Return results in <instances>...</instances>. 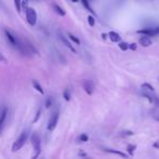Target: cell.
<instances>
[{
    "label": "cell",
    "instance_id": "d6986e66",
    "mask_svg": "<svg viewBox=\"0 0 159 159\" xmlns=\"http://www.w3.org/2000/svg\"><path fill=\"white\" fill-rule=\"evenodd\" d=\"M119 47H120V49H121V50H126V49L129 48V45L126 44V43H120Z\"/></svg>",
    "mask_w": 159,
    "mask_h": 159
},
{
    "label": "cell",
    "instance_id": "7402d4cb",
    "mask_svg": "<svg viewBox=\"0 0 159 159\" xmlns=\"http://www.w3.org/2000/svg\"><path fill=\"white\" fill-rule=\"evenodd\" d=\"M152 97H154V102H155V105H156V107L159 108V98L156 97V96H152Z\"/></svg>",
    "mask_w": 159,
    "mask_h": 159
},
{
    "label": "cell",
    "instance_id": "44dd1931",
    "mask_svg": "<svg viewBox=\"0 0 159 159\" xmlns=\"http://www.w3.org/2000/svg\"><path fill=\"white\" fill-rule=\"evenodd\" d=\"M80 139H81L82 142H87L89 141V136H87L86 134H82L81 136H80Z\"/></svg>",
    "mask_w": 159,
    "mask_h": 159
},
{
    "label": "cell",
    "instance_id": "4fadbf2b",
    "mask_svg": "<svg viewBox=\"0 0 159 159\" xmlns=\"http://www.w3.org/2000/svg\"><path fill=\"white\" fill-rule=\"evenodd\" d=\"M69 37H70V39L72 40L73 43H75L76 45H80L81 44V42H80V39L76 37V36H74L73 34H71V33H69Z\"/></svg>",
    "mask_w": 159,
    "mask_h": 159
},
{
    "label": "cell",
    "instance_id": "4316f807",
    "mask_svg": "<svg viewBox=\"0 0 159 159\" xmlns=\"http://www.w3.org/2000/svg\"><path fill=\"white\" fill-rule=\"evenodd\" d=\"M154 118L157 120V121H159V117H158V116H154Z\"/></svg>",
    "mask_w": 159,
    "mask_h": 159
},
{
    "label": "cell",
    "instance_id": "6da1fadb",
    "mask_svg": "<svg viewBox=\"0 0 159 159\" xmlns=\"http://www.w3.org/2000/svg\"><path fill=\"white\" fill-rule=\"evenodd\" d=\"M27 137H29L27 131H24L23 133H21V135L18 137V139H16L13 143V145H12V152H16V150L21 149V148L24 146L25 142L27 141Z\"/></svg>",
    "mask_w": 159,
    "mask_h": 159
},
{
    "label": "cell",
    "instance_id": "52a82bcc",
    "mask_svg": "<svg viewBox=\"0 0 159 159\" xmlns=\"http://www.w3.org/2000/svg\"><path fill=\"white\" fill-rule=\"evenodd\" d=\"M59 37H60V39L62 40V43H63L64 45H66V47H68L69 49H70L71 51H73V52H76V50H75V48L72 46V44H71L70 42L68 40V38L66 37L64 35H61V34H59Z\"/></svg>",
    "mask_w": 159,
    "mask_h": 159
},
{
    "label": "cell",
    "instance_id": "7c38bea8",
    "mask_svg": "<svg viewBox=\"0 0 159 159\" xmlns=\"http://www.w3.org/2000/svg\"><path fill=\"white\" fill-rule=\"evenodd\" d=\"M53 9H55L56 13L59 14L60 16H66V12H64L63 10H62L58 5H53Z\"/></svg>",
    "mask_w": 159,
    "mask_h": 159
},
{
    "label": "cell",
    "instance_id": "3957f363",
    "mask_svg": "<svg viewBox=\"0 0 159 159\" xmlns=\"http://www.w3.org/2000/svg\"><path fill=\"white\" fill-rule=\"evenodd\" d=\"M58 119H59V112L58 111H55V112L51 115L50 119L48 121V125H47V129L48 131H53L56 129V125L58 123Z\"/></svg>",
    "mask_w": 159,
    "mask_h": 159
},
{
    "label": "cell",
    "instance_id": "8992f818",
    "mask_svg": "<svg viewBox=\"0 0 159 159\" xmlns=\"http://www.w3.org/2000/svg\"><path fill=\"white\" fill-rule=\"evenodd\" d=\"M139 42L143 47H149L150 45H152V39L149 38V36H146V35L142 36V37L139 38Z\"/></svg>",
    "mask_w": 159,
    "mask_h": 159
},
{
    "label": "cell",
    "instance_id": "83f0119b",
    "mask_svg": "<svg viewBox=\"0 0 159 159\" xmlns=\"http://www.w3.org/2000/svg\"><path fill=\"white\" fill-rule=\"evenodd\" d=\"M71 1H73V2H79V0H71Z\"/></svg>",
    "mask_w": 159,
    "mask_h": 159
},
{
    "label": "cell",
    "instance_id": "7a4b0ae2",
    "mask_svg": "<svg viewBox=\"0 0 159 159\" xmlns=\"http://www.w3.org/2000/svg\"><path fill=\"white\" fill-rule=\"evenodd\" d=\"M25 13H26V20L27 23L32 26L36 24L37 22V14H36V11L33 9V8H26L25 9Z\"/></svg>",
    "mask_w": 159,
    "mask_h": 159
},
{
    "label": "cell",
    "instance_id": "30bf717a",
    "mask_svg": "<svg viewBox=\"0 0 159 159\" xmlns=\"http://www.w3.org/2000/svg\"><path fill=\"white\" fill-rule=\"evenodd\" d=\"M108 36H109V38H110L111 42H113V43H118L121 40V36H120L118 33H116V32H109Z\"/></svg>",
    "mask_w": 159,
    "mask_h": 159
},
{
    "label": "cell",
    "instance_id": "ffe728a7",
    "mask_svg": "<svg viewBox=\"0 0 159 159\" xmlns=\"http://www.w3.org/2000/svg\"><path fill=\"white\" fill-rule=\"evenodd\" d=\"M87 20H89V23L91 26H94V25H95V19H94L93 16H89V18H87Z\"/></svg>",
    "mask_w": 159,
    "mask_h": 159
},
{
    "label": "cell",
    "instance_id": "5b68a950",
    "mask_svg": "<svg viewBox=\"0 0 159 159\" xmlns=\"http://www.w3.org/2000/svg\"><path fill=\"white\" fill-rule=\"evenodd\" d=\"M83 89H85L89 95H92L94 93V83L92 81H89V80H85L83 82Z\"/></svg>",
    "mask_w": 159,
    "mask_h": 159
},
{
    "label": "cell",
    "instance_id": "5bb4252c",
    "mask_svg": "<svg viewBox=\"0 0 159 159\" xmlns=\"http://www.w3.org/2000/svg\"><path fill=\"white\" fill-rule=\"evenodd\" d=\"M107 152H112V154H116V155H119V156L123 157V158H126V157H128V155L123 154V152H117V150H113V149H107Z\"/></svg>",
    "mask_w": 159,
    "mask_h": 159
},
{
    "label": "cell",
    "instance_id": "d4e9b609",
    "mask_svg": "<svg viewBox=\"0 0 159 159\" xmlns=\"http://www.w3.org/2000/svg\"><path fill=\"white\" fill-rule=\"evenodd\" d=\"M129 48L132 49V50H136V45H135V44H131V45H129Z\"/></svg>",
    "mask_w": 159,
    "mask_h": 159
},
{
    "label": "cell",
    "instance_id": "603a6c76",
    "mask_svg": "<svg viewBox=\"0 0 159 159\" xmlns=\"http://www.w3.org/2000/svg\"><path fill=\"white\" fill-rule=\"evenodd\" d=\"M40 113H42V110H40V109H39V110L37 111V113H36V117H35V119H34V122H36L38 119H39V117H40Z\"/></svg>",
    "mask_w": 159,
    "mask_h": 159
},
{
    "label": "cell",
    "instance_id": "484cf974",
    "mask_svg": "<svg viewBox=\"0 0 159 159\" xmlns=\"http://www.w3.org/2000/svg\"><path fill=\"white\" fill-rule=\"evenodd\" d=\"M125 135H133V132H131V131H126V132H123Z\"/></svg>",
    "mask_w": 159,
    "mask_h": 159
},
{
    "label": "cell",
    "instance_id": "cb8c5ba5",
    "mask_svg": "<svg viewBox=\"0 0 159 159\" xmlns=\"http://www.w3.org/2000/svg\"><path fill=\"white\" fill-rule=\"evenodd\" d=\"M46 108H49L50 107V105H51V98H47V100H46Z\"/></svg>",
    "mask_w": 159,
    "mask_h": 159
},
{
    "label": "cell",
    "instance_id": "277c9868",
    "mask_svg": "<svg viewBox=\"0 0 159 159\" xmlns=\"http://www.w3.org/2000/svg\"><path fill=\"white\" fill-rule=\"evenodd\" d=\"M32 144H33L34 150H35V152H36L34 158H36V157L39 156V154H40V139L37 134H33V136H32Z\"/></svg>",
    "mask_w": 159,
    "mask_h": 159
},
{
    "label": "cell",
    "instance_id": "8fae6325",
    "mask_svg": "<svg viewBox=\"0 0 159 159\" xmlns=\"http://www.w3.org/2000/svg\"><path fill=\"white\" fill-rule=\"evenodd\" d=\"M33 86H34V89H36L37 92H39L40 94H43L44 95V89H43V87H42V85L39 84V83L37 82V81H33Z\"/></svg>",
    "mask_w": 159,
    "mask_h": 159
},
{
    "label": "cell",
    "instance_id": "ba28073f",
    "mask_svg": "<svg viewBox=\"0 0 159 159\" xmlns=\"http://www.w3.org/2000/svg\"><path fill=\"white\" fill-rule=\"evenodd\" d=\"M7 115H8L7 108H3L2 111L0 112V131H1V129H2V126H3V123H5L6 119H7Z\"/></svg>",
    "mask_w": 159,
    "mask_h": 159
},
{
    "label": "cell",
    "instance_id": "ac0fdd59",
    "mask_svg": "<svg viewBox=\"0 0 159 159\" xmlns=\"http://www.w3.org/2000/svg\"><path fill=\"white\" fill-rule=\"evenodd\" d=\"M135 148H136V146H135V145H129L128 146V152H129V154H130L131 156H132V155L134 154Z\"/></svg>",
    "mask_w": 159,
    "mask_h": 159
},
{
    "label": "cell",
    "instance_id": "2e32d148",
    "mask_svg": "<svg viewBox=\"0 0 159 159\" xmlns=\"http://www.w3.org/2000/svg\"><path fill=\"white\" fill-rule=\"evenodd\" d=\"M63 97H64V99H66V102H69V100H70L71 95H70V91H69V89H66V91L63 92Z\"/></svg>",
    "mask_w": 159,
    "mask_h": 159
},
{
    "label": "cell",
    "instance_id": "9c48e42d",
    "mask_svg": "<svg viewBox=\"0 0 159 159\" xmlns=\"http://www.w3.org/2000/svg\"><path fill=\"white\" fill-rule=\"evenodd\" d=\"M139 34H143V35H146V36H155L156 33H155V30L154 29H143V30H139L137 32Z\"/></svg>",
    "mask_w": 159,
    "mask_h": 159
},
{
    "label": "cell",
    "instance_id": "9a60e30c",
    "mask_svg": "<svg viewBox=\"0 0 159 159\" xmlns=\"http://www.w3.org/2000/svg\"><path fill=\"white\" fill-rule=\"evenodd\" d=\"M142 89H145V91H154V86H152L150 84H148V83H144V84H142Z\"/></svg>",
    "mask_w": 159,
    "mask_h": 159
},
{
    "label": "cell",
    "instance_id": "e0dca14e",
    "mask_svg": "<svg viewBox=\"0 0 159 159\" xmlns=\"http://www.w3.org/2000/svg\"><path fill=\"white\" fill-rule=\"evenodd\" d=\"M21 2H22V0H14V5H16V11H19V12H21Z\"/></svg>",
    "mask_w": 159,
    "mask_h": 159
}]
</instances>
